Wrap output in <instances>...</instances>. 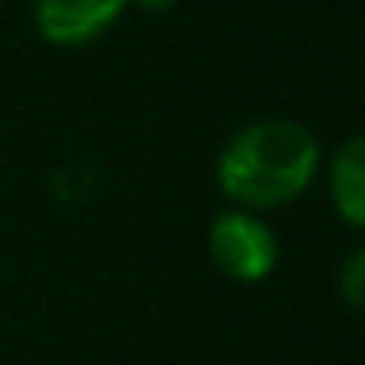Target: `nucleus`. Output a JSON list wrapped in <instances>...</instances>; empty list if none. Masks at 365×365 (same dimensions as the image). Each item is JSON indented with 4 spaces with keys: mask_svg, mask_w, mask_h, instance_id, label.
<instances>
[{
    "mask_svg": "<svg viewBox=\"0 0 365 365\" xmlns=\"http://www.w3.org/2000/svg\"><path fill=\"white\" fill-rule=\"evenodd\" d=\"M322 173V145L299 118H255L224 142L216 185L236 208L271 212L299 200Z\"/></svg>",
    "mask_w": 365,
    "mask_h": 365,
    "instance_id": "f257e3e1",
    "label": "nucleus"
},
{
    "mask_svg": "<svg viewBox=\"0 0 365 365\" xmlns=\"http://www.w3.org/2000/svg\"><path fill=\"white\" fill-rule=\"evenodd\" d=\"M330 205L349 228L365 232V134H354L334 150L326 165Z\"/></svg>",
    "mask_w": 365,
    "mask_h": 365,
    "instance_id": "20e7f679",
    "label": "nucleus"
},
{
    "mask_svg": "<svg viewBox=\"0 0 365 365\" xmlns=\"http://www.w3.org/2000/svg\"><path fill=\"white\" fill-rule=\"evenodd\" d=\"M130 4H138V9H145V12H169V9H177V0H130Z\"/></svg>",
    "mask_w": 365,
    "mask_h": 365,
    "instance_id": "423d86ee",
    "label": "nucleus"
},
{
    "mask_svg": "<svg viewBox=\"0 0 365 365\" xmlns=\"http://www.w3.org/2000/svg\"><path fill=\"white\" fill-rule=\"evenodd\" d=\"M338 294L349 310H361L365 314V244L341 259L338 267Z\"/></svg>",
    "mask_w": 365,
    "mask_h": 365,
    "instance_id": "39448f33",
    "label": "nucleus"
},
{
    "mask_svg": "<svg viewBox=\"0 0 365 365\" xmlns=\"http://www.w3.org/2000/svg\"><path fill=\"white\" fill-rule=\"evenodd\" d=\"M208 255L232 283H263L279 263V236L263 212L232 205L208 224Z\"/></svg>",
    "mask_w": 365,
    "mask_h": 365,
    "instance_id": "f03ea898",
    "label": "nucleus"
},
{
    "mask_svg": "<svg viewBox=\"0 0 365 365\" xmlns=\"http://www.w3.org/2000/svg\"><path fill=\"white\" fill-rule=\"evenodd\" d=\"M126 9L130 0H32V20L51 48H87L103 40Z\"/></svg>",
    "mask_w": 365,
    "mask_h": 365,
    "instance_id": "7ed1b4c3",
    "label": "nucleus"
}]
</instances>
